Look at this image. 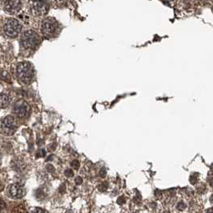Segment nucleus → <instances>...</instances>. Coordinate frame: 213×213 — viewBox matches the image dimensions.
<instances>
[{"mask_svg":"<svg viewBox=\"0 0 213 213\" xmlns=\"http://www.w3.org/2000/svg\"><path fill=\"white\" fill-rule=\"evenodd\" d=\"M22 31V24L15 18H7L2 25V32L8 38H15Z\"/></svg>","mask_w":213,"mask_h":213,"instance_id":"7ed1b4c3","label":"nucleus"},{"mask_svg":"<svg viewBox=\"0 0 213 213\" xmlns=\"http://www.w3.org/2000/svg\"><path fill=\"white\" fill-rule=\"evenodd\" d=\"M206 213H213V208H210V209H208V211H206Z\"/></svg>","mask_w":213,"mask_h":213,"instance_id":"a211bd4d","label":"nucleus"},{"mask_svg":"<svg viewBox=\"0 0 213 213\" xmlns=\"http://www.w3.org/2000/svg\"><path fill=\"white\" fill-rule=\"evenodd\" d=\"M186 1H190V0H186Z\"/></svg>","mask_w":213,"mask_h":213,"instance_id":"6ab92c4d","label":"nucleus"},{"mask_svg":"<svg viewBox=\"0 0 213 213\" xmlns=\"http://www.w3.org/2000/svg\"><path fill=\"white\" fill-rule=\"evenodd\" d=\"M11 103V97L7 94H0V108H6L9 106Z\"/></svg>","mask_w":213,"mask_h":213,"instance_id":"9d476101","label":"nucleus"},{"mask_svg":"<svg viewBox=\"0 0 213 213\" xmlns=\"http://www.w3.org/2000/svg\"><path fill=\"white\" fill-rule=\"evenodd\" d=\"M11 213H27V211L23 205H18L12 210Z\"/></svg>","mask_w":213,"mask_h":213,"instance_id":"9b49d317","label":"nucleus"},{"mask_svg":"<svg viewBox=\"0 0 213 213\" xmlns=\"http://www.w3.org/2000/svg\"><path fill=\"white\" fill-rule=\"evenodd\" d=\"M15 76L19 82L23 84H29L35 77V71L30 62H19L15 69Z\"/></svg>","mask_w":213,"mask_h":213,"instance_id":"f257e3e1","label":"nucleus"},{"mask_svg":"<svg viewBox=\"0 0 213 213\" xmlns=\"http://www.w3.org/2000/svg\"><path fill=\"white\" fill-rule=\"evenodd\" d=\"M30 111V106L25 100H18L14 104L13 112L14 114L18 118H23L28 115Z\"/></svg>","mask_w":213,"mask_h":213,"instance_id":"6e6552de","label":"nucleus"},{"mask_svg":"<svg viewBox=\"0 0 213 213\" xmlns=\"http://www.w3.org/2000/svg\"><path fill=\"white\" fill-rule=\"evenodd\" d=\"M7 208V204L2 199H0V212L3 211Z\"/></svg>","mask_w":213,"mask_h":213,"instance_id":"f8f14e48","label":"nucleus"},{"mask_svg":"<svg viewBox=\"0 0 213 213\" xmlns=\"http://www.w3.org/2000/svg\"><path fill=\"white\" fill-rule=\"evenodd\" d=\"M16 119L12 116H7L0 120V132L5 136H11L18 129Z\"/></svg>","mask_w":213,"mask_h":213,"instance_id":"20e7f679","label":"nucleus"},{"mask_svg":"<svg viewBox=\"0 0 213 213\" xmlns=\"http://www.w3.org/2000/svg\"><path fill=\"white\" fill-rule=\"evenodd\" d=\"M22 7V0H5L3 2L4 11L10 15H15L18 13Z\"/></svg>","mask_w":213,"mask_h":213,"instance_id":"0eeeda50","label":"nucleus"},{"mask_svg":"<svg viewBox=\"0 0 213 213\" xmlns=\"http://www.w3.org/2000/svg\"><path fill=\"white\" fill-rule=\"evenodd\" d=\"M31 213H47V212L44 211V210L42 209V208H34L32 211H31Z\"/></svg>","mask_w":213,"mask_h":213,"instance_id":"ddd939ff","label":"nucleus"},{"mask_svg":"<svg viewBox=\"0 0 213 213\" xmlns=\"http://www.w3.org/2000/svg\"><path fill=\"white\" fill-rule=\"evenodd\" d=\"M9 196L13 199H21L25 195L23 186L20 184H11L8 188Z\"/></svg>","mask_w":213,"mask_h":213,"instance_id":"1a4fd4ad","label":"nucleus"},{"mask_svg":"<svg viewBox=\"0 0 213 213\" xmlns=\"http://www.w3.org/2000/svg\"><path fill=\"white\" fill-rule=\"evenodd\" d=\"M65 176H66L67 177H72L73 176V171H72V170H71V169H67V170H66L64 172Z\"/></svg>","mask_w":213,"mask_h":213,"instance_id":"2eb2a0df","label":"nucleus"},{"mask_svg":"<svg viewBox=\"0 0 213 213\" xmlns=\"http://www.w3.org/2000/svg\"><path fill=\"white\" fill-rule=\"evenodd\" d=\"M31 12L36 16H42L46 15L49 10V5L42 0H35L31 2Z\"/></svg>","mask_w":213,"mask_h":213,"instance_id":"423d86ee","label":"nucleus"},{"mask_svg":"<svg viewBox=\"0 0 213 213\" xmlns=\"http://www.w3.org/2000/svg\"><path fill=\"white\" fill-rule=\"evenodd\" d=\"M81 183H82V179H81L80 177H77V178L76 179V184H80Z\"/></svg>","mask_w":213,"mask_h":213,"instance_id":"f3484780","label":"nucleus"},{"mask_svg":"<svg viewBox=\"0 0 213 213\" xmlns=\"http://www.w3.org/2000/svg\"><path fill=\"white\" fill-rule=\"evenodd\" d=\"M184 208H185V205H184V203L182 202V203H180V204H179V205H178V208H179V209H180V210H183Z\"/></svg>","mask_w":213,"mask_h":213,"instance_id":"dca6fc26","label":"nucleus"},{"mask_svg":"<svg viewBox=\"0 0 213 213\" xmlns=\"http://www.w3.org/2000/svg\"><path fill=\"white\" fill-rule=\"evenodd\" d=\"M79 162L78 160H74L73 162L72 163V167L75 169H78L79 167Z\"/></svg>","mask_w":213,"mask_h":213,"instance_id":"4468645a","label":"nucleus"},{"mask_svg":"<svg viewBox=\"0 0 213 213\" xmlns=\"http://www.w3.org/2000/svg\"><path fill=\"white\" fill-rule=\"evenodd\" d=\"M20 42L25 49H34L39 46L41 39L36 31L33 30H27L22 34Z\"/></svg>","mask_w":213,"mask_h":213,"instance_id":"f03ea898","label":"nucleus"},{"mask_svg":"<svg viewBox=\"0 0 213 213\" xmlns=\"http://www.w3.org/2000/svg\"><path fill=\"white\" fill-rule=\"evenodd\" d=\"M58 29L57 21L53 18H45L41 23L40 31L42 35L46 38H51L55 35Z\"/></svg>","mask_w":213,"mask_h":213,"instance_id":"39448f33","label":"nucleus"}]
</instances>
